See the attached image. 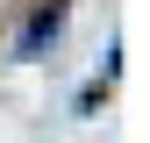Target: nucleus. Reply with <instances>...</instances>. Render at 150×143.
I'll list each match as a JSON object with an SVG mask.
<instances>
[{
  "label": "nucleus",
  "instance_id": "nucleus-1",
  "mask_svg": "<svg viewBox=\"0 0 150 143\" xmlns=\"http://www.w3.org/2000/svg\"><path fill=\"white\" fill-rule=\"evenodd\" d=\"M50 36H57V14H36V29H29V43H22V50H43Z\"/></svg>",
  "mask_w": 150,
  "mask_h": 143
}]
</instances>
